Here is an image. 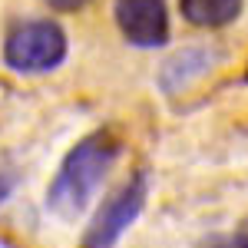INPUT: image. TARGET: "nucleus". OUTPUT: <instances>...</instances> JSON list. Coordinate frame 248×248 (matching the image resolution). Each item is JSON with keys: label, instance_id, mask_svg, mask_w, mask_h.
<instances>
[{"label": "nucleus", "instance_id": "9", "mask_svg": "<svg viewBox=\"0 0 248 248\" xmlns=\"http://www.w3.org/2000/svg\"><path fill=\"white\" fill-rule=\"evenodd\" d=\"M53 10H79V7H86L90 0H46Z\"/></svg>", "mask_w": 248, "mask_h": 248}, {"label": "nucleus", "instance_id": "6", "mask_svg": "<svg viewBox=\"0 0 248 248\" xmlns=\"http://www.w3.org/2000/svg\"><path fill=\"white\" fill-rule=\"evenodd\" d=\"M242 10H245V0H179L182 20H189L192 27H202V30L229 27L242 17Z\"/></svg>", "mask_w": 248, "mask_h": 248}, {"label": "nucleus", "instance_id": "2", "mask_svg": "<svg viewBox=\"0 0 248 248\" xmlns=\"http://www.w3.org/2000/svg\"><path fill=\"white\" fill-rule=\"evenodd\" d=\"M66 60V33L57 20H27L17 23L3 40V63L23 73H50Z\"/></svg>", "mask_w": 248, "mask_h": 248}, {"label": "nucleus", "instance_id": "5", "mask_svg": "<svg viewBox=\"0 0 248 248\" xmlns=\"http://www.w3.org/2000/svg\"><path fill=\"white\" fill-rule=\"evenodd\" d=\"M212 60H215V53L205 50V46H186V50H179L175 57H169L166 63H162L159 86H162L166 93H179V90H186L192 79H199V77L209 73Z\"/></svg>", "mask_w": 248, "mask_h": 248}, {"label": "nucleus", "instance_id": "1", "mask_svg": "<svg viewBox=\"0 0 248 248\" xmlns=\"http://www.w3.org/2000/svg\"><path fill=\"white\" fill-rule=\"evenodd\" d=\"M119 153H123V142L109 129L83 136L60 162L57 175L46 189V209L63 222H73L77 215H83L96 199V192L103 189Z\"/></svg>", "mask_w": 248, "mask_h": 248}, {"label": "nucleus", "instance_id": "3", "mask_svg": "<svg viewBox=\"0 0 248 248\" xmlns=\"http://www.w3.org/2000/svg\"><path fill=\"white\" fill-rule=\"evenodd\" d=\"M146 199H149V172L139 169L99 205V212L93 215L90 229H86L83 242H79V248H113L123 238V232L139 218Z\"/></svg>", "mask_w": 248, "mask_h": 248}, {"label": "nucleus", "instance_id": "4", "mask_svg": "<svg viewBox=\"0 0 248 248\" xmlns=\"http://www.w3.org/2000/svg\"><path fill=\"white\" fill-rule=\"evenodd\" d=\"M113 17L126 43H133L139 50H159L169 43L166 0H116Z\"/></svg>", "mask_w": 248, "mask_h": 248}, {"label": "nucleus", "instance_id": "7", "mask_svg": "<svg viewBox=\"0 0 248 248\" xmlns=\"http://www.w3.org/2000/svg\"><path fill=\"white\" fill-rule=\"evenodd\" d=\"M205 248H248V232H238V235H232V238H215V242H209Z\"/></svg>", "mask_w": 248, "mask_h": 248}, {"label": "nucleus", "instance_id": "8", "mask_svg": "<svg viewBox=\"0 0 248 248\" xmlns=\"http://www.w3.org/2000/svg\"><path fill=\"white\" fill-rule=\"evenodd\" d=\"M14 186H17V172H14V169H3V166H0V205H3V199L14 192Z\"/></svg>", "mask_w": 248, "mask_h": 248}]
</instances>
